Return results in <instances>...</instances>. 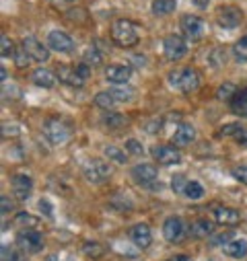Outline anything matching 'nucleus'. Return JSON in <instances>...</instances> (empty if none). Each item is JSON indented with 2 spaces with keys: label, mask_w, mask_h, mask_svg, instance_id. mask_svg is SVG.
<instances>
[{
  "label": "nucleus",
  "mask_w": 247,
  "mask_h": 261,
  "mask_svg": "<svg viewBox=\"0 0 247 261\" xmlns=\"http://www.w3.org/2000/svg\"><path fill=\"white\" fill-rule=\"evenodd\" d=\"M111 41L119 47H134L140 41V27L130 19H117L109 29Z\"/></svg>",
  "instance_id": "1"
},
{
  "label": "nucleus",
  "mask_w": 247,
  "mask_h": 261,
  "mask_svg": "<svg viewBox=\"0 0 247 261\" xmlns=\"http://www.w3.org/2000/svg\"><path fill=\"white\" fill-rule=\"evenodd\" d=\"M43 136L52 144H64L72 136V123L64 117H47L43 121Z\"/></svg>",
  "instance_id": "2"
},
{
  "label": "nucleus",
  "mask_w": 247,
  "mask_h": 261,
  "mask_svg": "<svg viewBox=\"0 0 247 261\" xmlns=\"http://www.w3.org/2000/svg\"><path fill=\"white\" fill-rule=\"evenodd\" d=\"M200 83H202V76H200V72L196 68H183V70L169 72V85L175 87V89H179L185 95L198 91Z\"/></svg>",
  "instance_id": "3"
},
{
  "label": "nucleus",
  "mask_w": 247,
  "mask_h": 261,
  "mask_svg": "<svg viewBox=\"0 0 247 261\" xmlns=\"http://www.w3.org/2000/svg\"><path fill=\"white\" fill-rule=\"evenodd\" d=\"M111 173H113L111 165L105 163V161H101V159H91V161H87V163L83 165V177H85L89 183H95V185L107 181Z\"/></svg>",
  "instance_id": "4"
},
{
  "label": "nucleus",
  "mask_w": 247,
  "mask_h": 261,
  "mask_svg": "<svg viewBox=\"0 0 247 261\" xmlns=\"http://www.w3.org/2000/svg\"><path fill=\"white\" fill-rule=\"evenodd\" d=\"M17 247L25 253H39L43 249V237L35 228H23L17 232Z\"/></svg>",
  "instance_id": "5"
},
{
  "label": "nucleus",
  "mask_w": 247,
  "mask_h": 261,
  "mask_svg": "<svg viewBox=\"0 0 247 261\" xmlns=\"http://www.w3.org/2000/svg\"><path fill=\"white\" fill-rule=\"evenodd\" d=\"M179 25H181L183 35L188 37L190 41H200V39L204 37L206 23H204V19L198 17V15H183L181 21H179Z\"/></svg>",
  "instance_id": "6"
},
{
  "label": "nucleus",
  "mask_w": 247,
  "mask_h": 261,
  "mask_svg": "<svg viewBox=\"0 0 247 261\" xmlns=\"http://www.w3.org/2000/svg\"><path fill=\"white\" fill-rule=\"evenodd\" d=\"M163 54L167 60L177 62L188 54V41H185L181 35H167L163 39Z\"/></svg>",
  "instance_id": "7"
},
{
  "label": "nucleus",
  "mask_w": 247,
  "mask_h": 261,
  "mask_svg": "<svg viewBox=\"0 0 247 261\" xmlns=\"http://www.w3.org/2000/svg\"><path fill=\"white\" fill-rule=\"evenodd\" d=\"M243 21V11L235 5H225L216 11V23L225 29H235Z\"/></svg>",
  "instance_id": "8"
},
{
  "label": "nucleus",
  "mask_w": 247,
  "mask_h": 261,
  "mask_svg": "<svg viewBox=\"0 0 247 261\" xmlns=\"http://www.w3.org/2000/svg\"><path fill=\"white\" fill-rule=\"evenodd\" d=\"M151 154H153V159L159 165H165V167H171V165H179L181 163V152L177 150V146L159 144V146H153L151 148Z\"/></svg>",
  "instance_id": "9"
},
{
  "label": "nucleus",
  "mask_w": 247,
  "mask_h": 261,
  "mask_svg": "<svg viewBox=\"0 0 247 261\" xmlns=\"http://www.w3.org/2000/svg\"><path fill=\"white\" fill-rule=\"evenodd\" d=\"M130 175H132V179H134L138 185H144V187L153 185V183L159 179L157 167H155V165H149V163H138V165H134L132 171H130Z\"/></svg>",
  "instance_id": "10"
},
{
  "label": "nucleus",
  "mask_w": 247,
  "mask_h": 261,
  "mask_svg": "<svg viewBox=\"0 0 247 261\" xmlns=\"http://www.w3.org/2000/svg\"><path fill=\"white\" fill-rule=\"evenodd\" d=\"M47 47L54 51H60V54H68L75 49V39L64 31L54 29L47 33Z\"/></svg>",
  "instance_id": "11"
},
{
  "label": "nucleus",
  "mask_w": 247,
  "mask_h": 261,
  "mask_svg": "<svg viewBox=\"0 0 247 261\" xmlns=\"http://www.w3.org/2000/svg\"><path fill=\"white\" fill-rule=\"evenodd\" d=\"M185 232H188V228H185V224L179 216H169L163 224V237L169 243H179L185 237Z\"/></svg>",
  "instance_id": "12"
},
{
  "label": "nucleus",
  "mask_w": 247,
  "mask_h": 261,
  "mask_svg": "<svg viewBox=\"0 0 247 261\" xmlns=\"http://www.w3.org/2000/svg\"><path fill=\"white\" fill-rule=\"evenodd\" d=\"M132 76V68L128 64H109L107 70H105V79L113 85V87H119V85H128Z\"/></svg>",
  "instance_id": "13"
},
{
  "label": "nucleus",
  "mask_w": 247,
  "mask_h": 261,
  "mask_svg": "<svg viewBox=\"0 0 247 261\" xmlns=\"http://www.w3.org/2000/svg\"><path fill=\"white\" fill-rule=\"evenodd\" d=\"M11 189H13V195L19 200V202H25L29 200V195H31V189H33V181L29 175L25 173H19L11 179Z\"/></svg>",
  "instance_id": "14"
},
{
  "label": "nucleus",
  "mask_w": 247,
  "mask_h": 261,
  "mask_svg": "<svg viewBox=\"0 0 247 261\" xmlns=\"http://www.w3.org/2000/svg\"><path fill=\"white\" fill-rule=\"evenodd\" d=\"M58 81L60 83H64V85H68V87H75V89H81V87H85V79L81 76V72H79V68L77 66H66V64H62V66H58Z\"/></svg>",
  "instance_id": "15"
},
{
  "label": "nucleus",
  "mask_w": 247,
  "mask_h": 261,
  "mask_svg": "<svg viewBox=\"0 0 247 261\" xmlns=\"http://www.w3.org/2000/svg\"><path fill=\"white\" fill-rule=\"evenodd\" d=\"M23 47L27 49V54L31 56V60L35 62H45L50 58V47H45L39 39L35 37H25L23 39Z\"/></svg>",
  "instance_id": "16"
},
{
  "label": "nucleus",
  "mask_w": 247,
  "mask_h": 261,
  "mask_svg": "<svg viewBox=\"0 0 247 261\" xmlns=\"http://www.w3.org/2000/svg\"><path fill=\"white\" fill-rule=\"evenodd\" d=\"M130 239L138 249H146L153 243V232H151L149 224H134L130 228Z\"/></svg>",
  "instance_id": "17"
},
{
  "label": "nucleus",
  "mask_w": 247,
  "mask_h": 261,
  "mask_svg": "<svg viewBox=\"0 0 247 261\" xmlns=\"http://www.w3.org/2000/svg\"><path fill=\"white\" fill-rule=\"evenodd\" d=\"M194 140H196V129H194V125H190V123H181L177 129H175V134H173V144L175 146H190V144H194Z\"/></svg>",
  "instance_id": "18"
},
{
  "label": "nucleus",
  "mask_w": 247,
  "mask_h": 261,
  "mask_svg": "<svg viewBox=\"0 0 247 261\" xmlns=\"http://www.w3.org/2000/svg\"><path fill=\"white\" fill-rule=\"evenodd\" d=\"M214 220L218 224H225V226H237L241 222V214L239 210L235 208H227V206H218L214 210Z\"/></svg>",
  "instance_id": "19"
},
{
  "label": "nucleus",
  "mask_w": 247,
  "mask_h": 261,
  "mask_svg": "<svg viewBox=\"0 0 247 261\" xmlns=\"http://www.w3.org/2000/svg\"><path fill=\"white\" fill-rule=\"evenodd\" d=\"M101 123L107 125V129H121L130 123V117L124 113H117V111H105L101 115Z\"/></svg>",
  "instance_id": "20"
},
{
  "label": "nucleus",
  "mask_w": 247,
  "mask_h": 261,
  "mask_svg": "<svg viewBox=\"0 0 247 261\" xmlns=\"http://www.w3.org/2000/svg\"><path fill=\"white\" fill-rule=\"evenodd\" d=\"M56 81H58V74H54V72H50V70H45V68H37V70L31 72V83H33L35 87L52 89V87L56 85Z\"/></svg>",
  "instance_id": "21"
},
{
  "label": "nucleus",
  "mask_w": 247,
  "mask_h": 261,
  "mask_svg": "<svg viewBox=\"0 0 247 261\" xmlns=\"http://www.w3.org/2000/svg\"><path fill=\"white\" fill-rule=\"evenodd\" d=\"M225 255L233 257V259H243L247 255V241L245 239H233L223 247Z\"/></svg>",
  "instance_id": "22"
},
{
  "label": "nucleus",
  "mask_w": 247,
  "mask_h": 261,
  "mask_svg": "<svg viewBox=\"0 0 247 261\" xmlns=\"http://www.w3.org/2000/svg\"><path fill=\"white\" fill-rule=\"evenodd\" d=\"M190 234L194 239H206L208 234H212V222L208 218H198L190 224Z\"/></svg>",
  "instance_id": "23"
},
{
  "label": "nucleus",
  "mask_w": 247,
  "mask_h": 261,
  "mask_svg": "<svg viewBox=\"0 0 247 261\" xmlns=\"http://www.w3.org/2000/svg\"><path fill=\"white\" fill-rule=\"evenodd\" d=\"M109 206H111L113 210H117V212H130V210L134 208V204H132V200H130L128 193H115L113 198L109 200Z\"/></svg>",
  "instance_id": "24"
},
{
  "label": "nucleus",
  "mask_w": 247,
  "mask_h": 261,
  "mask_svg": "<svg viewBox=\"0 0 247 261\" xmlns=\"http://www.w3.org/2000/svg\"><path fill=\"white\" fill-rule=\"evenodd\" d=\"M39 218L37 216H31L27 212H17L15 218H13V224L19 226V228H37L39 226Z\"/></svg>",
  "instance_id": "25"
},
{
  "label": "nucleus",
  "mask_w": 247,
  "mask_h": 261,
  "mask_svg": "<svg viewBox=\"0 0 247 261\" xmlns=\"http://www.w3.org/2000/svg\"><path fill=\"white\" fill-rule=\"evenodd\" d=\"M175 7H177V0H155V3L151 5V11H153V15L163 17V15L173 13Z\"/></svg>",
  "instance_id": "26"
},
{
  "label": "nucleus",
  "mask_w": 247,
  "mask_h": 261,
  "mask_svg": "<svg viewBox=\"0 0 247 261\" xmlns=\"http://www.w3.org/2000/svg\"><path fill=\"white\" fill-rule=\"evenodd\" d=\"M83 253H85L87 257H91V259H101V257L105 255V245H101V243H97V241H87V243L83 245Z\"/></svg>",
  "instance_id": "27"
},
{
  "label": "nucleus",
  "mask_w": 247,
  "mask_h": 261,
  "mask_svg": "<svg viewBox=\"0 0 247 261\" xmlns=\"http://www.w3.org/2000/svg\"><path fill=\"white\" fill-rule=\"evenodd\" d=\"M231 111L237 117H247V93H239L233 101H231Z\"/></svg>",
  "instance_id": "28"
},
{
  "label": "nucleus",
  "mask_w": 247,
  "mask_h": 261,
  "mask_svg": "<svg viewBox=\"0 0 247 261\" xmlns=\"http://www.w3.org/2000/svg\"><path fill=\"white\" fill-rule=\"evenodd\" d=\"M115 99H113V95L109 93V91H101V93H97L95 95V105L97 107H101L103 111H111L113 107H115Z\"/></svg>",
  "instance_id": "29"
},
{
  "label": "nucleus",
  "mask_w": 247,
  "mask_h": 261,
  "mask_svg": "<svg viewBox=\"0 0 247 261\" xmlns=\"http://www.w3.org/2000/svg\"><path fill=\"white\" fill-rule=\"evenodd\" d=\"M83 62H87L89 66H99V64L103 62V49L99 47H87V51L83 54Z\"/></svg>",
  "instance_id": "30"
},
{
  "label": "nucleus",
  "mask_w": 247,
  "mask_h": 261,
  "mask_svg": "<svg viewBox=\"0 0 247 261\" xmlns=\"http://www.w3.org/2000/svg\"><path fill=\"white\" fill-rule=\"evenodd\" d=\"M235 97H237V85H233V83H223L216 91L218 101H233Z\"/></svg>",
  "instance_id": "31"
},
{
  "label": "nucleus",
  "mask_w": 247,
  "mask_h": 261,
  "mask_svg": "<svg viewBox=\"0 0 247 261\" xmlns=\"http://www.w3.org/2000/svg\"><path fill=\"white\" fill-rule=\"evenodd\" d=\"M105 156H107V161H111V163H117V165H124V163H128V156H126V152L124 150H119L117 146H105Z\"/></svg>",
  "instance_id": "32"
},
{
  "label": "nucleus",
  "mask_w": 247,
  "mask_h": 261,
  "mask_svg": "<svg viewBox=\"0 0 247 261\" xmlns=\"http://www.w3.org/2000/svg\"><path fill=\"white\" fill-rule=\"evenodd\" d=\"M109 93L113 95V99H115L117 103H119V101H130V99L134 97V89H132V87H128V85H119V87H113Z\"/></svg>",
  "instance_id": "33"
},
{
  "label": "nucleus",
  "mask_w": 247,
  "mask_h": 261,
  "mask_svg": "<svg viewBox=\"0 0 247 261\" xmlns=\"http://www.w3.org/2000/svg\"><path fill=\"white\" fill-rule=\"evenodd\" d=\"M13 60H15V64H17V66H19V68H27V66H29V64H31V56L27 54V49L23 47V43L15 47Z\"/></svg>",
  "instance_id": "34"
},
{
  "label": "nucleus",
  "mask_w": 247,
  "mask_h": 261,
  "mask_svg": "<svg viewBox=\"0 0 247 261\" xmlns=\"http://www.w3.org/2000/svg\"><path fill=\"white\" fill-rule=\"evenodd\" d=\"M183 195L185 198H190V200H200L204 195V187L198 181H190L188 187H185V191H183Z\"/></svg>",
  "instance_id": "35"
},
{
  "label": "nucleus",
  "mask_w": 247,
  "mask_h": 261,
  "mask_svg": "<svg viewBox=\"0 0 247 261\" xmlns=\"http://www.w3.org/2000/svg\"><path fill=\"white\" fill-rule=\"evenodd\" d=\"M0 255H3V261H23L21 251H17L13 245H3V249H0Z\"/></svg>",
  "instance_id": "36"
},
{
  "label": "nucleus",
  "mask_w": 247,
  "mask_h": 261,
  "mask_svg": "<svg viewBox=\"0 0 247 261\" xmlns=\"http://www.w3.org/2000/svg\"><path fill=\"white\" fill-rule=\"evenodd\" d=\"M0 45H3V47H0V54H3V58H9V56H13L15 54V43H13V39L9 37V35H5L3 33V37H0Z\"/></svg>",
  "instance_id": "37"
},
{
  "label": "nucleus",
  "mask_w": 247,
  "mask_h": 261,
  "mask_svg": "<svg viewBox=\"0 0 247 261\" xmlns=\"http://www.w3.org/2000/svg\"><path fill=\"white\" fill-rule=\"evenodd\" d=\"M188 183H190V179H185L183 175H175V177L171 179V187H173V191L179 193V195H183V191H185V187H188Z\"/></svg>",
  "instance_id": "38"
},
{
  "label": "nucleus",
  "mask_w": 247,
  "mask_h": 261,
  "mask_svg": "<svg viewBox=\"0 0 247 261\" xmlns=\"http://www.w3.org/2000/svg\"><path fill=\"white\" fill-rule=\"evenodd\" d=\"M233 51H235V56L239 58V60H243V62H247V35H243L237 43H235V47H233Z\"/></svg>",
  "instance_id": "39"
},
{
  "label": "nucleus",
  "mask_w": 247,
  "mask_h": 261,
  "mask_svg": "<svg viewBox=\"0 0 247 261\" xmlns=\"http://www.w3.org/2000/svg\"><path fill=\"white\" fill-rule=\"evenodd\" d=\"M66 19L68 21H77V23H85L87 21V11L85 9H70V11H66Z\"/></svg>",
  "instance_id": "40"
},
{
  "label": "nucleus",
  "mask_w": 247,
  "mask_h": 261,
  "mask_svg": "<svg viewBox=\"0 0 247 261\" xmlns=\"http://www.w3.org/2000/svg\"><path fill=\"white\" fill-rule=\"evenodd\" d=\"M229 241H233V232H220V234H214L212 239H210V245L212 247H218V245H227Z\"/></svg>",
  "instance_id": "41"
},
{
  "label": "nucleus",
  "mask_w": 247,
  "mask_h": 261,
  "mask_svg": "<svg viewBox=\"0 0 247 261\" xmlns=\"http://www.w3.org/2000/svg\"><path fill=\"white\" fill-rule=\"evenodd\" d=\"M239 127H241L239 123H225V125L218 129V136H220V138H227V136H235Z\"/></svg>",
  "instance_id": "42"
},
{
  "label": "nucleus",
  "mask_w": 247,
  "mask_h": 261,
  "mask_svg": "<svg viewBox=\"0 0 247 261\" xmlns=\"http://www.w3.org/2000/svg\"><path fill=\"white\" fill-rule=\"evenodd\" d=\"M21 134V127H19V123H3V136L7 138V136H19Z\"/></svg>",
  "instance_id": "43"
},
{
  "label": "nucleus",
  "mask_w": 247,
  "mask_h": 261,
  "mask_svg": "<svg viewBox=\"0 0 247 261\" xmlns=\"http://www.w3.org/2000/svg\"><path fill=\"white\" fill-rule=\"evenodd\" d=\"M126 150L130 152V154H142L144 152V148H142V142H138V140H134V138H130L128 142H126Z\"/></svg>",
  "instance_id": "44"
},
{
  "label": "nucleus",
  "mask_w": 247,
  "mask_h": 261,
  "mask_svg": "<svg viewBox=\"0 0 247 261\" xmlns=\"http://www.w3.org/2000/svg\"><path fill=\"white\" fill-rule=\"evenodd\" d=\"M231 175H233L239 183L247 185V167H235V169H231Z\"/></svg>",
  "instance_id": "45"
},
{
  "label": "nucleus",
  "mask_w": 247,
  "mask_h": 261,
  "mask_svg": "<svg viewBox=\"0 0 247 261\" xmlns=\"http://www.w3.org/2000/svg\"><path fill=\"white\" fill-rule=\"evenodd\" d=\"M233 138L239 142V146H245V148H247V127H243V125H241Z\"/></svg>",
  "instance_id": "46"
},
{
  "label": "nucleus",
  "mask_w": 247,
  "mask_h": 261,
  "mask_svg": "<svg viewBox=\"0 0 247 261\" xmlns=\"http://www.w3.org/2000/svg\"><path fill=\"white\" fill-rule=\"evenodd\" d=\"M37 206H39V210L43 212V216H45V218H54V208H52V204H50L47 200H39V204H37Z\"/></svg>",
  "instance_id": "47"
},
{
  "label": "nucleus",
  "mask_w": 247,
  "mask_h": 261,
  "mask_svg": "<svg viewBox=\"0 0 247 261\" xmlns=\"http://www.w3.org/2000/svg\"><path fill=\"white\" fill-rule=\"evenodd\" d=\"M144 127H146V132H149V134H157L159 129H161V117H153Z\"/></svg>",
  "instance_id": "48"
},
{
  "label": "nucleus",
  "mask_w": 247,
  "mask_h": 261,
  "mask_svg": "<svg viewBox=\"0 0 247 261\" xmlns=\"http://www.w3.org/2000/svg\"><path fill=\"white\" fill-rule=\"evenodd\" d=\"M0 206H3V216L13 212V202L9 200V195H3V198H0Z\"/></svg>",
  "instance_id": "49"
},
{
  "label": "nucleus",
  "mask_w": 247,
  "mask_h": 261,
  "mask_svg": "<svg viewBox=\"0 0 247 261\" xmlns=\"http://www.w3.org/2000/svg\"><path fill=\"white\" fill-rule=\"evenodd\" d=\"M192 3L198 7V9H206L210 5V0H192Z\"/></svg>",
  "instance_id": "50"
},
{
  "label": "nucleus",
  "mask_w": 247,
  "mask_h": 261,
  "mask_svg": "<svg viewBox=\"0 0 247 261\" xmlns=\"http://www.w3.org/2000/svg\"><path fill=\"white\" fill-rule=\"evenodd\" d=\"M169 261H192V259H190V255H173Z\"/></svg>",
  "instance_id": "51"
},
{
  "label": "nucleus",
  "mask_w": 247,
  "mask_h": 261,
  "mask_svg": "<svg viewBox=\"0 0 247 261\" xmlns=\"http://www.w3.org/2000/svg\"><path fill=\"white\" fill-rule=\"evenodd\" d=\"M47 261H56V257H50V259H47Z\"/></svg>",
  "instance_id": "52"
},
{
  "label": "nucleus",
  "mask_w": 247,
  "mask_h": 261,
  "mask_svg": "<svg viewBox=\"0 0 247 261\" xmlns=\"http://www.w3.org/2000/svg\"><path fill=\"white\" fill-rule=\"evenodd\" d=\"M66 3H75V0H66Z\"/></svg>",
  "instance_id": "53"
},
{
  "label": "nucleus",
  "mask_w": 247,
  "mask_h": 261,
  "mask_svg": "<svg viewBox=\"0 0 247 261\" xmlns=\"http://www.w3.org/2000/svg\"><path fill=\"white\" fill-rule=\"evenodd\" d=\"M245 93H247V91H245Z\"/></svg>",
  "instance_id": "54"
}]
</instances>
